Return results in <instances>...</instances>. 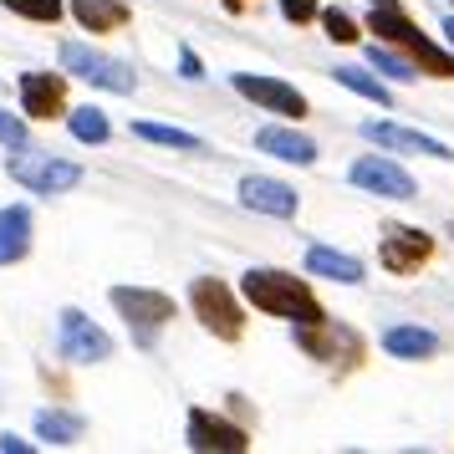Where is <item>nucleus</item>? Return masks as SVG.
Masks as SVG:
<instances>
[{
    "label": "nucleus",
    "mask_w": 454,
    "mask_h": 454,
    "mask_svg": "<svg viewBox=\"0 0 454 454\" xmlns=\"http://www.w3.org/2000/svg\"><path fill=\"white\" fill-rule=\"evenodd\" d=\"M363 138L378 148H388V153H419V159H454L450 144H439V138H429V133H419V128H403V123H388V118H372V123H363Z\"/></svg>",
    "instance_id": "nucleus-13"
},
{
    "label": "nucleus",
    "mask_w": 454,
    "mask_h": 454,
    "mask_svg": "<svg viewBox=\"0 0 454 454\" xmlns=\"http://www.w3.org/2000/svg\"><path fill=\"white\" fill-rule=\"evenodd\" d=\"M0 450L5 454H31V439H21V434H0Z\"/></svg>",
    "instance_id": "nucleus-31"
},
{
    "label": "nucleus",
    "mask_w": 454,
    "mask_h": 454,
    "mask_svg": "<svg viewBox=\"0 0 454 454\" xmlns=\"http://www.w3.org/2000/svg\"><path fill=\"white\" fill-rule=\"evenodd\" d=\"M450 5H454V0H450Z\"/></svg>",
    "instance_id": "nucleus-35"
},
{
    "label": "nucleus",
    "mask_w": 454,
    "mask_h": 454,
    "mask_svg": "<svg viewBox=\"0 0 454 454\" xmlns=\"http://www.w3.org/2000/svg\"><path fill=\"white\" fill-rule=\"evenodd\" d=\"M82 434H87V424L77 419V413H67V409H42L36 413V439L57 444V450H72Z\"/></svg>",
    "instance_id": "nucleus-21"
},
{
    "label": "nucleus",
    "mask_w": 454,
    "mask_h": 454,
    "mask_svg": "<svg viewBox=\"0 0 454 454\" xmlns=\"http://www.w3.org/2000/svg\"><path fill=\"white\" fill-rule=\"evenodd\" d=\"M57 342H62L67 363H82V368H92V363H107V357H113V337H107V332L98 327L82 307H67L62 317H57Z\"/></svg>",
    "instance_id": "nucleus-8"
},
{
    "label": "nucleus",
    "mask_w": 454,
    "mask_h": 454,
    "mask_svg": "<svg viewBox=\"0 0 454 454\" xmlns=\"http://www.w3.org/2000/svg\"><path fill=\"white\" fill-rule=\"evenodd\" d=\"M21 107L36 123H51L67 113V72H26L21 77Z\"/></svg>",
    "instance_id": "nucleus-15"
},
{
    "label": "nucleus",
    "mask_w": 454,
    "mask_h": 454,
    "mask_svg": "<svg viewBox=\"0 0 454 454\" xmlns=\"http://www.w3.org/2000/svg\"><path fill=\"white\" fill-rule=\"evenodd\" d=\"M133 133L144 138V144H159V148H179V153H205V138H194L184 128H168V123H153V118H138Z\"/></svg>",
    "instance_id": "nucleus-23"
},
{
    "label": "nucleus",
    "mask_w": 454,
    "mask_h": 454,
    "mask_svg": "<svg viewBox=\"0 0 454 454\" xmlns=\"http://www.w3.org/2000/svg\"><path fill=\"white\" fill-rule=\"evenodd\" d=\"M439 332L429 327H413V322H398V327L383 332V352L398 357V363H424V357H439Z\"/></svg>",
    "instance_id": "nucleus-19"
},
{
    "label": "nucleus",
    "mask_w": 454,
    "mask_h": 454,
    "mask_svg": "<svg viewBox=\"0 0 454 454\" xmlns=\"http://www.w3.org/2000/svg\"><path fill=\"white\" fill-rule=\"evenodd\" d=\"M255 148H261V153H270V159H281V164H296V168H311L317 159H322L317 138L296 133V128H281V123L261 128V133H255Z\"/></svg>",
    "instance_id": "nucleus-16"
},
{
    "label": "nucleus",
    "mask_w": 454,
    "mask_h": 454,
    "mask_svg": "<svg viewBox=\"0 0 454 454\" xmlns=\"http://www.w3.org/2000/svg\"><path fill=\"white\" fill-rule=\"evenodd\" d=\"M220 5H225L230 16H250V11H255V5H261V0H220Z\"/></svg>",
    "instance_id": "nucleus-32"
},
{
    "label": "nucleus",
    "mask_w": 454,
    "mask_h": 454,
    "mask_svg": "<svg viewBox=\"0 0 454 454\" xmlns=\"http://www.w3.org/2000/svg\"><path fill=\"white\" fill-rule=\"evenodd\" d=\"M72 21L82 31H123L128 26V5L123 0H72Z\"/></svg>",
    "instance_id": "nucleus-20"
},
{
    "label": "nucleus",
    "mask_w": 454,
    "mask_h": 454,
    "mask_svg": "<svg viewBox=\"0 0 454 454\" xmlns=\"http://www.w3.org/2000/svg\"><path fill=\"white\" fill-rule=\"evenodd\" d=\"M189 307L200 317V327L220 342H240L246 337V307L235 301V286L220 276H194L189 281Z\"/></svg>",
    "instance_id": "nucleus-3"
},
{
    "label": "nucleus",
    "mask_w": 454,
    "mask_h": 454,
    "mask_svg": "<svg viewBox=\"0 0 454 454\" xmlns=\"http://www.w3.org/2000/svg\"><path fill=\"white\" fill-rule=\"evenodd\" d=\"M0 5L16 11V16H26V21H46V26H57L67 16L62 0H0Z\"/></svg>",
    "instance_id": "nucleus-26"
},
{
    "label": "nucleus",
    "mask_w": 454,
    "mask_h": 454,
    "mask_svg": "<svg viewBox=\"0 0 454 454\" xmlns=\"http://www.w3.org/2000/svg\"><path fill=\"white\" fill-rule=\"evenodd\" d=\"M444 42H450V51H454V16H444Z\"/></svg>",
    "instance_id": "nucleus-33"
},
{
    "label": "nucleus",
    "mask_w": 454,
    "mask_h": 454,
    "mask_svg": "<svg viewBox=\"0 0 454 454\" xmlns=\"http://www.w3.org/2000/svg\"><path fill=\"white\" fill-rule=\"evenodd\" d=\"M281 5V16H286L291 26H311L322 11H317V0H276Z\"/></svg>",
    "instance_id": "nucleus-29"
},
{
    "label": "nucleus",
    "mask_w": 454,
    "mask_h": 454,
    "mask_svg": "<svg viewBox=\"0 0 454 454\" xmlns=\"http://www.w3.org/2000/svg\"><path fill=\"white\" fill-rule=\"evenodd\" d=\"M107 301L113 311L133 327V342L138 348H153V337L174 322V296L153 286H107Z\"/></svg>",
    "instance_id": "nucleus-4"
},
{
    "label": "nucleus",
    "mask_w": 454,
    "mask_h": 454,
    "mask_svg": "<svg viewBox=\"0 0 454 454\" xmlns=\"http://www.w3.org/2000/svg\"><path fill=\"white\" fill-rule=\"evenodd\" d=\"M26 138H31V133H26V118L0 107V144L5 148H26Z\"/></svg>",
    "instance_id": "nucleus-28"
},
{
    "label": "nucleus",
    "mask_w": 454,
    "mask_h": 454,
    "mask_svg": "<svg viewBox=\"0 0 454 454\" xmlns=\"http://www.w3.org/2000/svg\"><path fill=\"white\" fill-rule=\"evenodd\" d=\"M301 266H307L311 276H327V281H337V286H363V281H368L363 261H357V255H348V250H337V246H307V261H301Z\"/></svg>",
    "instance_id": "nucleus-18"
},
{
    "label": "nucleus",
    "mask_w": 454,
    "mask_h": 454,
    "mask_svg": "<svg viewBox=\"0 0 454 454\" xmlns=\"http://www.w3.org/2000/svg\"><path fill=\"white\" fill-rule=\"evenodd\" d=\"M240 291H246V301L255 311L281 317V322H291V327H301V322H327V307L317 301V291H311L301 276H291V270L255 266V270L240 276Z\"/></svg>",
    "instance_id": "nucleus-1"
},
{
    "label": "nucleus",
    "mask_w": 454,
    "mask_h": 454,
    "mask_svg": "<svg viewBox=\"0 0 454 454\" xmlns=\"http://www.w3.org/2000/svg\"><path fill=\"white\" fill-rule=\"evenodd\" d=\"M184 444L200 454H246L250 450V434L235 424V419H225V413H209V409H189L184 419Z\"/></svg>",
    "instance_id": "nucleus-10"
},
{
    "label": "nucleus",
    "mask_w": 454,
    "mask_h": 454,
    "mask_svg": "<svg viewBox=\"0 0 454 454\" xmlns=\"http://www.w3.org/2000/svg\"><path fill=\"white\" fill-rule=\"evenodd\" d=\"M5 174H11L21 189H31V194H67V189L82 184V164L51 159V153H42V148H16L11 164H5Z\"/></svg>",
    "instance_id": "nucleus-5"
},
{
    "label": "nucleus",
    "mask_w": 454,
    "mask_h": 454,
    "mask_svg": "<svg viewBox=\"0 0 454 454\" xmlns=\"http://www.w3.org/2000/svg\"><path fill=\"white\" fill-rule=\"evenodd\" d=\"M450 235H454V230H450Z\"/></svg>",
    "instance_id": "nucleus-34"
},
{
    "label": "nucleus",
    "mask_w": 454,
    "mask_h": 454,
    "mask_svg": "<svg viewBox=\"0 0 454 454\" xmlns=\"http://www.w3.org/2000/svg\"><path fill=\"white\" fill-rule=\"evenodd\" d=\"M368 31H378V42H388V46H398L403 57H413L424 77H454V51L429 42L398 0H368Z\"/></svg>",
    "instance_id": "nucleus-2"
},
{
    "label": "nucleus",
    "mask_w": 454,
    "mask_h": 454,
    "mask_svg": "<svg viewBox=\"0 0 454 454\" xmlns=\"http://www.w3.org/2000/svg\"><path fill=\"white\" fill-rule=\"evenodd\" d=\"M368 62H372V72H383V77H393V82H413V77H424L419 72V62L413 57H403L398 46H388V42H372L368 46Z\"/></svg>",
    "instance_id": "nucleus-24"
},
{
    "label": "nucleus",
    "mask_w": 454,
    "mask_h": 454,
    "mask_svg": "<svg viewBox=\"0 0 454 454\" xmlns=\"http://www.w3.org/2000/svg\"><path fill=\"white\" fill-rule=\"evenodd\" d=\"M179 77H189V82H205V62H200V57H194V51H179Z\"/></svg>",
    "instance_id": "nucleus-30"
},
{
    "label": "nucleus",
    "mask_w": 454,
    "mask_h": 454,
    "mask_svg": "<svg viewBox=\"0 0 454 454\" xmlns=\"http://www.w3.org/2000/svg\"><path fill=\"white\" fill-rule=\"evenodd\" d=\"M235 200L255 215H270V220H291L296 205H301V194L281 179H270V174H246L240 184H235Z\"/></svg>",
    "instance_id": "nucleus-14"
},
{
    "label": "nucleus",
    "mask_w": 454,
    "mask_h": 454,
    "mask_svg": "<svg viewBox=\"0 0 454 454\" xmlns=\"http://www.w3.org/2000/svg\"><path fill=\"white\" fill-rule=\"evenodd\" d=\"M230 87L240 92V98H250L255 107H266V113H281V118H307V98L296 92L291 82H281V77H261V72H235L230 77Z\"/></svg>",
    "instance_id": "nucleus-12"
},
{
    "label": "nucleus",
    "mask_w": 454,
    "mask_h": 454,
    "mask_svg": "<svg viewBox=\"0 0 454 454\" xmlns=\"http://www.w3.org/2000/svg\"><path fill=\"white\" fill-rule=\"evenodd\" d=\"M67 128H72V138H77V144H107V138H113V123H107V113H103V107H92V103L72 107Z\"/></svg>",
    "instance_id": "nucleus-25"
},
{
    "label": "nucleus",
    "mask_w": 454,
    "mask_h": 454,
    "mask_svg": "<svg viewBox=\"0 0 454 454\" xmlns=\"http://www.w3.org/2000/svg\"><path fill=\"white\" fill-rule=\"evenodd\" d=\"M332 82L348 87V92H357V98H368V103H378V107H393L388 82L372 77V72H363V67H332Z\"/></svg>",
    "instance_id": "nucleus-22"
},
{
    "label": "nucleus",
    "mask_w": 454,
    "mask_h": 454,
    "mask_svg": "<svg viewBox=\"0 0 454 454\" xmlns=\"http://www.w3.org/2000/svg\"><path fill=\"white\" fill-rule=\"evenodd\" d=\"M348 179L363 194H378V200H419V184H413V174L403 164H393L383 153H363V159H352L348 164Z\"/></svg>",
    "instance_id": "nucleus-9"
},
{
    "label": "nucleus",
    "mask_w": 454,
    "mask_h": 454,
    "mask_svg": "<svg viewBox=\"0 0 454 454\" xmlns=\"http://www.w3.org/2000/svg\"><path fill=\"white\" fill-rule=\"evenodd\" d=\"M31 240H36V220L26 205H5L0 209V266H16L31 255Z\"/></svg>",
    "instance_id": "nucleus-17"
},
{
    "label": "nucleus",
    "mask_w": 454,
    "mask_h": 454,
    "mask_svg": "<svg viewBox=\"0 0 454 454\" xmlns=\"http://www.w3.org/2000/svg\"><path fill=\"white\" fill-rule=\"evenodd\" d=\"M322 26H327V36L337 46H357V36H363V31H357V21H352L342 5H327V11H322Z\"/></svg>",
    "instance_id": "nucleus-27"
},
{
    "label": "nucleus",
    "mask_w": 454,
    "mask_h": 454,
    "mask_svg": "<svg viewBox=\"0 0 454 454\" xmlns=\"http://www.w3.org/2000/svg\"><path fill=\"white\" fill-rule=\"evenodd\" d=\"M378 261L388 276H413L419 266L434 261V235L419 225H388L383 240H378Z\"/></svg>",
    "instance_id": "nucleus-11"
},
{
    "label": "nucleus",
    "mask_w": 454,
    "mask_h": 454,
    "mask_svg": "<svg viewBox=\"0 0 454 454\" xmlns=\"http://www.w3.org/2000/svg\"><path fill=\"white\" fill-rule=\"evenodd\" d=\"M296 337V348L307 352V357H317V363H332L337 372H348L363 363V337L352 327H342V322H301V327L291 332Z\"/></svg>",
    "instance_id": "nucleus-6"
},
{
    "label": "nucleus",
    "mask_w": 454,
    "mask_h": 454,
    "mask_svg": "<svg viewBox=\"0 0 454 454\" xmlns=\"http://www.w3.org/2000/svg\"><path fill=\"white\" fill-rule=\"evenodd\" d=\"M62 67L72 77L103 87V92H133L138 87V77L118 57H107V51H98V46H87V42H62Z\"/></svg>",
    "instance_id": "nucleus-7"
}]
</instances>
